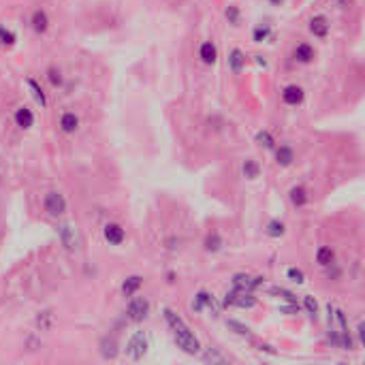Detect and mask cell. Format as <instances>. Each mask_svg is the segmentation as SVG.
Instances as JSON below:
<instances>
[{
    "label": "cell",
    "instance_id": "obj_28",
    "mask_svg": "<svg viewBox=\"0 0 365 365\" xmlns=\"http://www.w3.org/2000/svg\"><path fill=\"white\" fill-rule=\"evenodd\" d=\"M316 260H318L320 265H329L333 260V250L331 248H320L318 252H316Z\"/></svg>",
    "mask_w": 365,
    "mask_h": 365
},
{
    "label": "cell",
    "instance_id": "obj_1",
    "mask_svg": "<svg viewBox=\"0 0 365 365\" xmlns=\"http://www.w3.org/2000/svg\"><path fill=\"white\" fill-rule=\"evenodd\" d=\"M162 314H164V320L171 327L173 338H176V342H178V346L182 348V350L188 352V354H196V352H199L201 350V344H199V340L194 338V333L190 331L188 324L182 320L180 316L171 310V308H164Z\"/></svg>",
    "mask_w": 365,
    "mask_h": 365
},
{
    "label": "cell",
    "instance_id": "obj_35",
    "mask_svg": "<svg viewBox=\"0 0 365 365\" xmlns=\"http://www.w3.org/2000/svg\"><path fill=\"white\" fill-rule=\"evenodd\" d=\"M226 20L233 24V26H237V22H240V11H237V6L235 4H231L226 9Z\"/></svg>",
    "mask_w": 365,
    "mask_h": 365
},
{
    "label": "cell",
    "instance_id": "obj_32",
    "mask_svg": "<svg viewBox=\"0 0 365 365\" xmlns=\"http://www.w3.org/2000/svg\"><path fill=\"white\" fill-rule=\"evenodd\" d=\"M304 306H306L308 314H312V316H316V314H318V304H316V299H314V297L306 295V297H304Z\"/></svg>",
    "mask_w": 365,
    "mask_h": 365
},
{
    "label": "cell",
    "instance_id": "obj_25",
    "mask_svg": "<svg viewBox=\"0 0 365 365\" xmlns=\"http://www.w3.org/2000/svg\"><path fill=\"white\" fill-rule=\"evenodd\" d=\"M220 246H222L220 235H218V233H210V235H208V240H205V250L216 252V250H220Z\"/></svg>",
    "mask_w": 365,
    "mask_h": 365
},
{
    "label": "cell",
    "instance_id": "obj_5",
    "mask_svg": "<svg viewBox=\"0 0 365 365\" xmlns=\"http://www.w3.org/2000/svg\"><path fill=\"white\" fill-rule=\"evenodd\" d=\"M43 205H45V212L50 214V216H62V214L66 212V201L60 192H47Z\"/></svg>",
    "mask_w": 365,
    "mask_h": 365
},
{
    "label": "cell",
    "instance_id": "obj_19",
    "mask_svg": "<svg viewBox=\"0 0 365 365\" xmlns=\"http://www.w3.org/2000/svg\"><path fill=\"white\" fill-rule=\"evenodd\" d=\"M276 158H278V164L282 166H288L292 162V158H295V154H292V150L288 146H280L276 152Z\"/></svg>",
    "mask_w": 365,
    "mask_h": 365
},
{
    "label": "cell",
    "instance_id": "obj_23",
    "mask_svg": "<svg viewBox=\"0 0 365 365\" xmlns=\"http://www.w3.org/2000/svg\"><path fill=\"white\" fill-rule=\"evenodd\" d=\"M36 324L41 327L43 331H47V329H52V324H54V314L52 312H41L36 316Z\"/></svg>",
    "mask_w": 365,
    "mask_h": 365
},
{
    "label": "cell",
    "instance_id": "obj_14",
    "mask_svg": "<svg viewBox=\"0 0 365 365\" xmlns=\"http://www.w3.org/2000/svg\"><path fill=\"white\" fill-rule=\"evenodd\" d=\"M32 28H34V32H38V34L45 32V30L50 28V20H47V13L45 11L38 9V11L32 13Z\"/></svg>",
    "mask_w": 365,
    "mask_h": 365
},
{
    "label": "cell",
    "instance_id": "obj_27",
    "mask_svg": "<svg viewBox=\"0 0 365 365\" xmlns=\"http://www.w3.org/2000/svg\"><path fill=\"white\" fill-rule=\"evenodd\" d=\"M244 176L248 178V180L258 178V164H256L254 160H246V162H244Z\"/></svg>",
    "mask_w": 365,
    "mask_h": 365
},
{
    "label": "cell",
    "instance_id": "obj_2",
    "mask_svg": "<svg viewBox=\"0 0 365 365\" xmlns=\"http://www.w3.org/2000/svg\"><path fill=\"white\" fill-rule=\"evenodd\" d=\"M224 306H235V308H242V310H250V308L256 306V299H254V295H252V290L235 288L231 292H226Z\"/></svg>",
    "mask_w": 365,
    "mask_h": 365
},
{
    "label": "cell",
    "instance_id": "obj_26",
    "mask_svg": "<svg viewBox=\"0 0 365 365\" xmlns=\"http://www.w3.org/2000/svg\"><path fill=\"white\" fill-rule=\"evenodd\" d=\"M226 327L228 329H233L237 336H244V338H250L252 333H250V329L246 327V324H242V322H237V320H226Z\"/></svg>",
    "mask_w": 365,
    "mask_h": 365
},
{
    "label": "cell",
    "instance_id": "obj_8",
    "mask_svg": "<svg viewBox=\"0 0 365 365\" xmlns=\"http://www.w3.org/2000/svg\"><path fill=\"white\" fill-rule=\"evenodd\" d=\"M310 32L314 36H318V38L327 36V32H329V20L324 18V15H316V18H312L310 20Z\"/></svg>",
    "mask_w": 365,
    "mask_h": 365
},
{
    "label": "cell",
    "instance_id": "obj_22",
    "mask_svg": "<svg viewBox=\"0 0 365 365\" xmlns=\"http://www.w3.org/2000/svg\"><path fill=\"white\" fill-rule=\"evenodd\" d=\"M290 201H292V205H297V208L306 205V201H308L306 188H301V186H295V188H292V190H290Z\"/></svg>",
    "mask_w": 365,
    "mask_h": 365
},
{
    "label": "cell",
    "instance_id": "obj_20",
    "mask_svg": "<svg viewBox=\"0 0 365 365\" xmlns=\"http://www.w3.org/2000/svg\"><path fill=\"white\" fill-rule=\"evenodd\" d=\"M295 58L299 60V62H312V58H314V50L308 43H299L297 45V50H295Z\"/></svg>",
    "mask_w": 365,
    "mask_h": 365
},
{
    "label": "cell",
    "instance_id": "obj_34",
    "mask_svg": "<svg viewBox=\"0 0 365 365\" xmlns=\"http://www.w3.org/2000/svg\"><path fill=\"white\" fill-rule=\"evenodd\" d=\"M203 359L208 361V363H210V361H212V363H226V359H224V356H222V354H218L216 350H208V352L203 354Z\"/></svg>",
    "mask_w": 365,
    "mask_h": 365
},
{
    "label": "cell",
    "instance_id": "obj_3",
    "mask_svg": "<svg viewBox=\"0 0 365 365\" xmlns=\"http://www.w3.org/2000/svg\"><path fill=\"white\" fill-rule=\"evenodd\" d=\"M148 348H150L148 336H146L144 331H137V333H134V336L128 340V346H126V352H128V356H130V359L139 361V359H144V354L148 352Z\"/></svg>",
    "mask_w": 365,
    "mask_h": 365
},
{
    "label": "cell",
    "instance_id": "obj_17",
    "mask_svg": "<svg viewBox=\"0 0 365 365\" xmlns=\"http://www.w3.org/2000/svg\"><path fill=\"white\" fill-rule=\"evenodd\" d=\"M79 126V118L75 114H64L60 118V128L64 132H75Z\"/></svg>",
    "mask_w": 365,
    "mask_h": 365
},
{
    "label": "cell",
    "instance_id": "obj_18",
    "mask_svg": "<svg viewBox=\"0 0 365 365\" xmlns=\"http://www.w3.org/2000/svg\"><path fill=\"white\" fill-rule=\"evenodd\" d=\"M100 352H102V356L105 359H114V356L118 354V342H116V338H105L100 342Z\"/></svg>",
    "mask_w": 365,
    "mask_h": 365
},
{
    "label": "cell",
    "instance_id": "obj_31",
    "mask_svg": "<svg viewBox=\"0 0 365 365\" xmlns=\"http://www.w3.org/2000/svg\"><path fill=\"white\" fill-rule=\"evenodd\" d=\"M286 276H288V280L297 282V284H304V282H306V276H304V272H301V269H297V267H290L288 272H286Z\"/></svg>",
    "mask_w": 365,
    "mask_h": 365
},
{
    "label": "cell",
    "instance_id": "obj_24",
    "mask_svg": "<svg viewBox=\"0 0 365 365\" xmlns=\"http://www.w3.org/2000/svg\"><path fill=\"white\" fill-rule=\"evenodd\" d=\"M15 43V34L11 32V30H6L4 26H0V47H11Z\"/></svg>",
    "mask_w": 365,
    "mask_h": 365
},
{
    "label": "cell",
    "instance_id": "obj_12",
    "mask_svg": "<svg viewBox=\"0 0 365 365\" xmlns=\"http://www.w3.org/2000/svg\"><path fill=\"white\" fill-rule=\"evenodd\" d=\"M15 122H18L20 128H30V126L34 124V116H32V111L26 109V107H20L18 111H15Z\"/></svg>",
    "mask_w": 365,
    "mask_h": 365
},
{
    "label": "cell",
    "instance_id": "obj_37",
    "mask_svg": "<svg viewBox=\"0 0 365 365\" xmlns=\"http://www.w3.org/2000/svg\"><path fill=\"white\" fill-rule=\"evenodd\" d=\"M50 82L54 84V86H58L60 82H62V77H60V73L56 68H50Z\"/></svg>",
    "mask_w": 365,
    "mask_h": 365
},
{
    "label": "cell",
    "instance_id": "obj_15",
    "mask_svg": "<svg viewBox=\"0 0 365 365\" xmlns=\"http://www.w3.org/2000/svg\"><path fill=\"white\" fill-rule=\"evenodd\" d=\"M199 56H201V60L205 62V64H214V62H216V58H218L216 45H214V43H203L201 50H199Z\"/></svg>",
    "mask_w": 365,
    "mask_h": 365
},
{
    "label": "cell",
    "instance_id": "obj_11",
    "mask_svg": "<svg viewBox=\"0 0 365 365\" xmlns=\"http://www.w3.org/2000/svg\"><path fill=\"white\" fill-rule=\"evenodd\" d=\"M282 98L286 105H299V102L304 100V90H301L299 86H286L282 92Z\"/></svg>",
    "mask_w": 365,
    "mask_h": 365
},
{
    "label": "cell",
    "instance_id": "obj_21",
    "mask_svg": "<svg viewBox=\"0 0 365 365\" xmlns=\"http://www.w3.org/2000/svg\"><path fill=\"white\" fill-rule=\"evenodd\" d=\"M28 88L32 90V96H34V100L38 102V105L45 107V105H47V98H45V94H43V90H41V86H38L34 79H28Z\"/></svg>",
    "mask_w": 365,
    "mask_h": 365
},
{
    "label": "cell",
    "instance_id": "obj_9",
    "mask_svg": "<svg viewBox=\"0 0 365 365\" xmlns=\"http://www.w3.org/2000/svg\"><path fill=\"white\" fill-rule=\"evenodd\" d=\"M192 308H194V310H203V308H208L210 312L218 314V306H216V301H214V297L210 295V292H205V290H201L199 295H196V301L192 304Z\"/></svg>",
    "mask_w": 365,
    "mask_h": 365
},
{
    "label": "cell",
    "instance_id": "obj_38",
    "mask_svg": "<svg viewBox=\"0 0 365 365\" xmlns=\"http://www.w3.org/2000/svg\"><path fill=\"white\" fill-rule=\"evenodd\" d=\"M272 2H274V4H280V2H282V0H272Z\"/></svg>",
    "mask_w": 365,
    "mask_h": 365
},
{
    "label": "cell",
    "instance_id": "obj_6",
    "mask_svg": "<svg viewBox=\"0 0 365 365\" xmlns=\"http://www.w3.org/2000/svg\"><path fill=\"white\" fill-rule=\"evenodd\" d=\"M58 237H60V242L66 250H77L79 246H82V240H79L77 231L70 224H60L58 226Z\"/></svg>",
    "mask_w": 365,
    "mask_h": 365
},
{
    "label": "cell",
    "instance_id": "obj_36",
    "mask_svg": "<svg viewBox=\"0 0 365 365\" xmlns=\"http://www.w3.org/2000/svg\"><path fill=\"white\" fill-rule=\"evenodd\" d=\"M272 292H274V295H280V297H284V299L288 301V304H297L295 295H292V292H288V290H284V288H272Z\"/></svg>",
    "mask_w": 365,
    "mask_h": 365
},
{
    "label": "cell",
    "instance_id": "obj_7",
    "mask_svg": "<svg viewBox=\"0 0 365 365\" xmlns=\"http://www.w3.org/2000/svg\"><path fill=\"white\" fill-rule=\"evenodd\" d=\"M233 284L235 288H244V290H252L263 284V278H252V276H246V274H237L233 278Z\"/></svg>",
    "mask_w": 365,
    "mask_h": 365
},
{
    "label": "cell",
    "instance_id": "obj_29",
    "mask_svg": "<svg viewBox=\"0 0 365 365\" xmlns=\"http://www.w3.org/2000/svg\"><path fill=\"white\" fill-rule=\"evenodd\" d=\"M267 235H272V237L284 235V224H282V222H278V220H272L267 224Z\"/></svg>",
    "mask_w": 365,
    "mask_h": 365
},
{
    "label": "cell",
    "instance_id": "obj_33",
    "mask_svg": "<svg viewBox=\"0 0 365 365\" xmlns=\"http://www.w3.org/2000/svg\"><path fill=\"white\" fill-rule=\"evenodd\" d=\"M267 36H269V28H267V26H258V28H254V34H252L254 43H263Z\"/></svg>",
    "mask_w": 365,
    "mask_h": 365
},
{
    "label": "cell",
    "instance_id": "obj_13",
    "mask_svg": "<svg viewBox=\"0 0 365 365\" xmlns=\"http://www.w3.org/2000/svg\"><path fill=\"white\" fill-rule=\"evenodd\" d=\"M228 66H231L233 73H240V70L246 66V56L242 50H233L228 54Z\"/></svg>",
    "mask_w": 365,
    "mask_h": 365
},
{
    "label": "cell",
    "instance_id": "obj_4",
    "mask_svg": "<svg viewBox=\"0 0 365 365\" xmlns=\"http://www.w3.org/2000/svg\"><path fill=\"white\" fill-rule=\"evenodd\" d=\"M126 314H128V318L134 320V322L146 320L148 314H150V301L144 299V297H134V299H130L128 308H126Z\"/></svg>",
    "mask_w": 365,
    "mask_h": 365
},
{
    "label": "cell",
    "instance_id": "obj_16",
    "mask_svg": "<svg viewBox=\"0 0 365 365\" xmlns=\"http://www.w3.org/2000/svg\"><path fill=\"white\" fill-rule=\"evenodd\" d=\"M141 282H144V278H139V276H130V278H126V282L122 284V292L126 297H130V295H134V292L139 290V286H141Z\"/></svg>",
    "mask_w": 365,
    "mask_h": 365
},
{
    "label": "cell",
    "instance_id": "obj_10",
    "mask_svg": "<svg viewBox=\"0 0 365 365\" xmlns=\"http://www.w3.org/2000/svg\"><path fill=\"white\" fill-rule=\"evenodd\" d=\"M124 228L120 224H107L105 226V240L111 244V246H120L124 242Z\"/></svg>",
    "mask_w": 365,
    "mask_h": 365
},
{
    "label": "cell",
    "instance_id": "obj_30",
    "mask_svg": "<svg viewBox=\"0 0 365 365\" xmlns=\"http://www.w3.org/2000/svg\"><path fill=\"white\" fill-rule=\"evenodd\" d=\"M256 141H258L260 146H265L267 150H274V139H272V134H269L267 130H260L256 134Z\"/></svg>",
    "mask_w": 365,
    "mask_h": 365
}]
</instances>
